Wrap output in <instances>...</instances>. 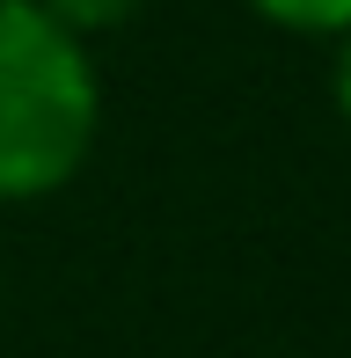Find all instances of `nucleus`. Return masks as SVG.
Wrapping results in <instances>:
<instances>
[{
    "label": "nucleus",
    "instance_id": "3",
    "mask_svg": "<svg viewBox=\"0 0 351 358\" xmlns=\"http://www.w3.org/2000/svg\"><path fill=\"white\" fill-rule=\"evenodd\" d=\"M44 15H52L59 29H73V37H110V29H124L147 0H37Z\"/></svg>",
    "mask_w": 351,
    "mask_h": 358
},
{
    "label": "nucleus",
    "instance_id": "1",
    "mask_svg": "<svg viewBox=\"0 0 351 358\" xmlns=\"http://www.w3.org/2000/svg\"><path fill=\"white\" fill-rule=\"evenodd\" d=\"M103 139V73L88 37L37 0H0V205L59 198Z\"/></svg>",
    "mask_w": 351,
    "mask_h": 358
},
{
    "label": "nucleus",
    "instance_id": "2",
    "mask_svg": "<svg viewBox=\"0 0 351 358\" xmlns=\"http://www.w3.org/2000/svg\"><path fill=\"white\" fill-rule=\"evenodd\" d=\"M257 22L271 29H285V37H322V44H337L344 29H351V0H242Z\"/></svg>",
    "mask_w": 351,
    "mask_h": 358
},
{
    "label": "nucleus",
    "instance_id": "4",
    "mask_svg": "<svg viewBox=\"0 0 351 358\" xmlns=\"http://www.w3.org/2000/svg\"><path fill=\"white\" fill-rule=\"evenodd\" d=\"M329 103H337V117L351 124V29L337 37V52H329Z\"/></svg>",
    "mask_w": 351,
    "mask_h": 358
}]
</instances>
